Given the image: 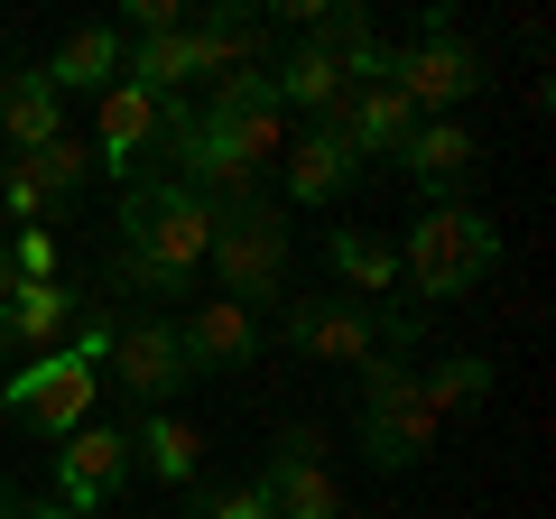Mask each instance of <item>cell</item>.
I'll use <instances>...</instances> for the list:
<instances>
[{
    "label": "cell",
    "instance_id": "cell-1",
    "mask_svg": "<svg viewBox=\"0 0 556 519\" xmlns=\"http://www.w3.org/2000/svg\"><path fill=\"white\" fill-rule=\"evenodd\" d=\"M214 204L186 195L177 177H130L121 186V260H112V288H149V298H186L214 251Z\"/></svg>",
    "mask_w": 556,
    "mask_h": 519
},
{
    "label": "cell",
    "instance_id": "cell-2",
    "mask_svg": "<svg viewBox=\"0 0 556 519\" xmlns=\"http://www.w3.org/2000/svg\"><path fill=\"white\" fill-rule=\"evenodd\" d=\"M399 269L417 279V298H464L501 269V223L473 214V204H427L399 241Z\"/></svg>",
    "mask_w": 556,
    "mask_h": 519
},
{
    "label": "cell",
    "instance_id": "cell-3",
    "mask_svg": "<svg viewBox=\"0 0 556 519\" xmlns=\"http://www.w3.org/2000/svg\"><path fill=\"white\" fill-rule=\"evenodd\" d=\"M427 445H437V418L417 400V371L399 353H371L362 362V455H371V473H408V464H427Z\"/></svg>",
    "mask_w": 556,
    "mask_h": 519
},
{
    "label": "cell",
    "instance_id": "cell-4",
    "mask_svg": "<svg viewBox=\"0 0 556 519\" xmlns=\"http://www.w3.org/2000/svg\"><path fill=\"white\" fill-rule=\"evenodd\" d=\"M93 390H102V362H84V353H38L28 371H10L0 380V408L28 427V436H47V445H65L75 427H93Z\"/></svg>",
    "mask_w": 556,
    "mask_h": 519
},
{
    "label": "cell",
    "instance_id": "cell-5",
    "mask_svg": "<svg viewBox=\"0 0 556 519\" xmlns=\"http://www.w3.org/2000/svg\"><path fill=\"white\" fill-rule=\"evenodd\" d=\"M204 269L223 279V298H232V306L278 298V279H288V223H278V204H269V195L232 204V214L214 223V251H204Z\"/></svg>",
    "mask_w": 556,
    "mask_h": 519
},
{
    "label": "cell",
    "instance_id": "cell-6",
    "mask_svg": "<svg viewBox=\"0 0 556 519\" xmlns=\"http://www.w3.org/2000/svg\"><path fill=\"white\" fill-rule=\"evenodd\" d=\"M204 130H214L223 149H232L241 167H278L288 159V112H278V84H269V65H251V75H223L214 84V102H204Z\"/></svg>",
    "mask_w": 556,
    "mask_h": 519
},
{
    "label": "cell",
    "instance_id": "cell-7",
    "mask_svg": "<svg viewBox=\"0 0 556 519\" xmlns=\"http://www.w3.org/2000/svg\"><path fill=\"white\" fill-rule=\"evenodd\" d=\"M390 84H399V102H408L417 121H445L464 93H482V56L464 38H445V20H437V28H417L390 56Z\"/></svg>",
    "mask_w": 556,
    "mask_h": 519
},
{
    "label": "cell",
    "instance_id": "cell-8",
    "mask_svg": "<svg viewBox=\"0 0 556 519\" xmlns=\"http://www.w3.org/2000/svg\"><path fill=\"white\" fill-rule=\"evenodd\" d=\"M278 334L298 343V353H316V362H353L362 371L371 353L408 343V316H371V306H353V298H298Z\"/></svg>",
    "mask_w": 556,
    "mask_h": 519
},
{
    "label": "cell",
    "instance_id": "cell-9",
    "mask_svg": "<svg viewBox=\"0 0 556 519\" xmlns=\"http://www.w3.org/2000/svg\"><path fill=\"white\" fill-rule=\"evenodd\" d=\"M112 380L130 390L139 408H167L186 390V353H177V325L167 316H130V325H112Z\"/></svg>",
    "mask_w": 556,
    "mask_h": 519
},
{
    "label": "cell",
    "instance_id": "cell-10",
    "mask_svg": "<svg viewBox=\"0 0 556 519\" xmlns=\"http://www.w3.org/2000/svg\"><path fill=\"white\" fill-rule=\"evenodd\" d=\"M121 473H130V436H121V427H75V436L56 445V501L75 519H93L102 501L121 492Z\"/></svg>",
    "mask_w": 556,
    "mask_h": 519
},
{
    "label": "cell",
    "instance_id": "cell-11",
    "mask_svg": "<svg viewBox=\"0 0 556 519\" xmlns=\"http://www.w3.org/2000/svg\"><path fill=\"white\" fill-rule=\"evenodd\" d=\"M159 121H167V93H149V84H102V140H93V167H112L121 186L139 177V159L159 149Z\"/></svg>",
    "mask_w": 556,
    "mask_h": 519
},
{
    "label": "cell",
    "instance_id": "cell-12",
    "mask_svg": "<svg viewBox=\"0 0 556 519\" xmlns=\"http://www.w3.org/2000/svg\"><path fill=\"white\" fill-rule=\"evenodd\" d=\"M177 353H186V380L195 371H241V362H260V316L232 298H204L195 316H177Z\"/></svg>",
    "mask_w": 556,
    "mask_h": 519
},
{
    "label": "cell",
    "instance_id": "cell-13",
    "mask_svg": "<svg viewBox=\"0 0 556 519\" xmlns=\"http://www.w3.org/2000/svg\"><path fill=\"white\" fill-rule=\"evenodd\" d=\"M325 130H343L353 149H408L417 112L399 102V84H390V75H362V84H343V112L325 121Z\"/></svg>",
    "mask_w": 556,
    "mask_h": 519
},
{
    "label": "cell",
    "instance_id": "cell-14",
    "mask_svg": "<svg viewBox=\"0 0 556 519\" xmlns=\"http://www.w3.org/2000/svg\"><path fill=\"white\" fill-rule=\"evenodd\" d=\"M278 167H288V204H334L343 177L362 167V149L343 140V130H325V121H316V130H298V140H288V159H278Z\"/></svg>",
    "mask_w": 556,
    "mask_h": 519
},
{
    "label": "cell",
    "instance_id": "cell-15",
    "mask_svg": "<svg viewBox=\"0 0 556 519\" xmlns=\"http://www.w3.org/2000/svg\"><path fill=\"white\" fill-rule=\"evenodd\" d=\"M260 501H269V519H343L334 473H325V464H306V455H269Z\"/></svg>",
    "mask_w": 556,
    "mask_h": 519
},
{
    "label": "cell",
    "instance_id": "cell-16",
    "mask_svg": "<svg viewBox=\"0 0 556 519\" xmlns=\"http://www.w3.org/2000/svg\"><path fill=\"white\" fill-rule=\"evenodd\" d=\"M399 167H408L427 195H445V186L473 177V130H464V121H417L408 149H399Z\"/></svg>",
    "mask_w": 556,
    "mask_h": 519
},
{
    "label": "cell",
    "instance_id": "cell-17",
    "mask_svg": "<svg viewBox=\"0 0 556 519\" xmlns=\"http://www.w3.org/2000/svg\"><path fill=\"white\" fill-rule=\"evenodd\" d=\"M0 325H10L20 343H38V353H56L65 325H84V298L65 279H20V288H10V306H0Z\"/></svg>",
    "mask_w": 556,
    "mask_h": 519
},
{
    "label": "cell",
    "instance_id": "cell-18",
    "mask_svg": "<svg viewBox=\"0 0 556 519\" xmlns=\"http://www.w3.org/2000/svg\"><path fill=\"white\" fill-rule=\"evenodd\" d=\"M56 102H65V93H56L47 75H10V84H0V140H10V159H28V149H47V140L65 130Z\"/></svg>",
    "mask_w": 556,
    "mask_h": 519
},
{
    "label": "cell",
    "instance_id": "cell-19",
    "mask_svg": "<svg viewBox=\"0 0 556 519\" xmlns=\"http://www.w3.org/2000/svg\"><path fill=\"white\" fill-rule=\"evenodd\" d=\"M269 84H278V112H316V121L343 112V65L325 56V47H288Z\"/></svg>",
    "mask_w": 556,
    "mask_h": 519
},
{
    "label": "cell",
    "instance_id": "cell-20",
    "mask_svg": "<svg viewBox=\"0 0 556 519\" xmlns=\"http://www.w3.org/2000/svg\"><path fill=\"white\" fill-rule=\"evenodd\" d=\"M186 38H195L204 75H251L260 65V10H204V20H186Z\"/></svg>",
    "mask_w": 556,
    "mask_h": 519
},
{
    "label": "cell",
    "instance_id": "cell-21",
    "mask_svg": "<svg viewBox=\"0 0 556 519\" xmlns=\"http://www.w3.org/2000/svg\"><path fill=\"white\" fill-rule=\"evenodd\" d=\"M38 75L56 84V93H102V84H121V28H75Z\"/></svg>",
    "mask_w": 556,
    "mask_h": 519
},
{
    "label": "cell",
    "instance_id": "cell-22",
    "mask_svg": "<svg viewBox=\"0 0 556 519\" xmlns=\"http://www.w3.org/2000/svg\"><path fill=\"white\" fill-rule=\"evenodd\" d=\"M325 260H334V279L353 288V306H362V298H390V288H399V251H390V241H371V232H353V223L325 241Z\"/></svg>",
    "mask_w": 556,
    "mask_h": 519
},
{
    "label": "cell",
    "instance_id": "cell-23",
    "mask_svg": "<svg viewBox=\"0 0 556 519\" xmlns=\"http://www.w3.org/2000/svg\"><path fill=\"white\" fill-rule=\"evenodd\" d=\"M130 455L149 464L159 482H195V455H204V436H195L186 418H167V408H149V418H139V436H130Z\"/></svg>",
    "mask_w": 556,
    "mask_h": 519
},
{
    "label": "cell",
    "instance_id": "cell-24",
    "mask_svg": "<svg viewBox=\"0 0 556 519\" xmlns=\"http://www.w3.org/2000/svg\"><path fill=\"white\" fill-rule=\"evenodd\" d=\"M121 75L149 84V93H177V84L204 75V65H195V38H186V28H167V38H139L130 56H121Z\"/></svg>",
    "mask_w": 556,
    "mask_h": 519
},
{
    "label": "cell",
    "instance_id": "cell-25",
    "mask_svg": "<svg viewBox=\"0 0 556 519\" xmlns=\"http://www.w3.org/2000/svg\"><path fill=\"white\" fill-rule=\"evenodd\" d=\"M482 390H492V362H482V353H455V362H437V371L417 380V400H427V418H445V408H473Z\"/></svg>",
    "mask_w": 556,
    "mask_h": 519
},
{
    "label": "cell",
    "instance_id": "cell-26",
    "mask_svg": "<svg viewBox=\"0 0 556 519\" xmlns=\"http://www.w3.org/2000/svg\"><path fill=\"white\" fill-rule=\"evenodd\" d=\"M20 167L38 177V195H47V204H65V195L84 186V177H93V149H84V140H65V130H56V140H47V149H28Z\"/></svg>",
    "mask_w": 556,
    "mask_h": 519
},
{
    "label": "cell",
    "instance_id": "cell-27",
    "mask_svg": "<svg viewBox=\"0 0 556 519\" xmlns=\"http://www.w3.org/2000/svg\"><path fill=\"white\" fill-rule=\"evenodd\" d=\"M195 519H269L260 482H232V492H195Z\"/></svg>",
    "mask_w": 556,
    "mask_h": 519
},
{
    "label": "cell",
    "instance_id": "cell-28",
    "mask_svg": "<svg viewBox=\"0 0 556 519\" xmlns=\"http://www.w3.org/2000/svg\"><path fill=\"white\" fill-rule=\"evenodd\" d=\"M10 269H20V279H56V241H47L38 223H28V232L10 241Z\"/></svg>",
    "mask_w": 556,
    "mask_h": 519
},
{
    "label": "cell",
    "instance_id": "cell-29",
    "mask_svg": "<svg viewBox=\"0 0 556 519\" xmlns=\"http://www.w3.org/2000/svg\"><path fill=\"white\" fill-rule=\"evenodd\" d=\"M0 195H10V214H20V223H38V214H47V195H38V177H28L20 159H0Z\"/></svg>",
    "mask_w": 556,
    "mask_h": 519
},
{
    "label": "cell",
    "instance_id": "cell-30",
    "mask_svg": "<svg viewBox=\"0 0 556 519\" xmlns=\"http://www.w3.org/2000/svg\"><path fill=\"white\" fill-rule=\"evenodd\" d=\"M10 519H75V510H56V501H10Z\"/></svg>",
    "mask_w": 556,
    "mask_h": 519
},
{
    "label": "cell",
    "instance_id": "cell-31",
    "mask_svg": "<svg viewBox=\"0 0 556 519\" xmlns=\"http://www.w3.org/2000/svg\"><path fill=\"white\" fill-rule=\"evenodd\" d=\"M0 519H10V492H0Z\"/></svg>",
    "mask_w": 556,
    "mask_h": 519
},
{
    "label": "cell",
    "instance_id": "cell-32",
    "mask_svg": "<svg viewBox=\"0 0 556 519\" xmlns=\"http://www.w3.org/2000/svg\"><path fill=\"white\" fill-rule=\"evenodd\" d=\"M0 343H10V325H0Z\"/></svg>",
    "mask_w": 556,
    "mask_h": 519
}]
</instances>
